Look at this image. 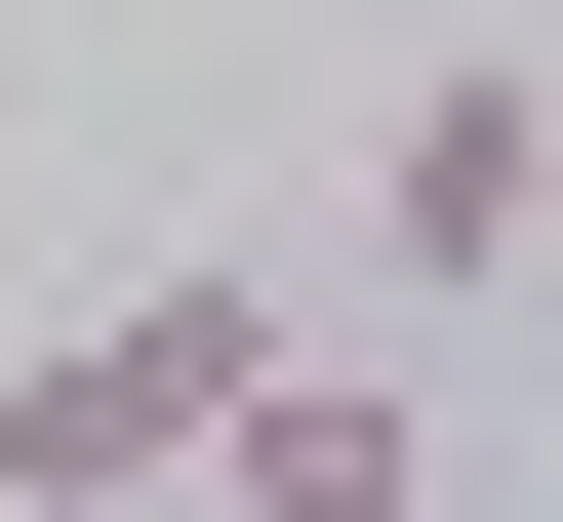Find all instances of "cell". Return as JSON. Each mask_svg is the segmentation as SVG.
<instances>
[{
    "label": "cell",
    "mask_w": 563,
    "mask_h": 522,
    "mask_svg": "<svg viewBox=\"0 0 563 522\" xmlns=\"http://www.w3.org/2000/svg\"><path fill=\"white\" fill-rule=\"evenodd\" d=\"M242 402H282V281H121V322L0 362V522H162V482H242Z\"/></svg>",
    "instance_id": "cell-1"
},
{
    "label": "cell",
    "mask_w": 563,
    "mask_h": 522,
    "mask_svg": "<svg viewBox=\"0 0 563 522\" xmlns=\"http://www.w3.org/2000/svg\"><path fill=\"white\" fill-rule=\"evenodd\" d=\"M363 281H402V322H483V281H563V81H523V41H443V81L363 121Z\"/></svg>",
    "instance_id": "cell-2"
},
{
    "label": "cell",
    "mask_w": 563,
    "mask_h": 522,
    "mask_svg": "<svg viewBox=\"0 0 563 522\" xmlns=\"http://www.w3.org/2000/svg\"><path fill=\"white\" fill-rule=\"evenodd\" d=\"M242 522H443V402H402V362H282L242 402Z\"/></svg>",
    "instance_id": "cell-3"
}]
</instances>
